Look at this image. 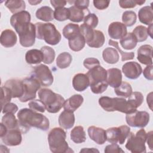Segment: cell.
Instances as JSON below:
<instances>
[{"label": "cell", "instance_id": "cell-1", "mask_svg": "<svg viewBox=\"0 0 153 153\" xmlns=\"http://www.w3.org/2000/svg\"><path fill=\"white\" fill-rule=\"evenodd\" d=\"M30 14L27 11L13 14L10 23L19 34L20 43L25 47H32L35 41V25L30 23Z\"/></svg>", "mask_w": 153, "mask_h": 153}, {"label": "cell", "instance_id": "cell-2", "mask_svg": "<svg viewBox=\"0 0 153 153\" xmlns=\"http://www.w3.org/2000/svg\"><path fill=\"white\" fill-rule=\"evenodd\" d=\"M19 129L22 133H27L31 127H34L43 131L50 127L48 119L41 114H39L30 108H23L17 113Z\"/></svg>", "mask_w": 153, "mask_h": 153}, {"label": "cell", "instance_id": "cell-3", "mask_svg": "<svg viewBox=\"0 0 153 153\" xmlns=\"http://www.w3.org/2000/svg\"><path fill=\"white\" fill-rule=\"evenodd\" d=\"M66 133L60 127H55L50 130L48 135L49 147L52 152L64 153L74 152L66 141Z\"/></svg>", "mask_w": 153, "mask_h": 153}, {"label": "cell", "instance_id": "cell-4", "mask_svg": "<svg viewBox=\"0 0 153 153\" xmlns=\"http://www.w3.org/2000/svg\"><path fill=\"white\" fill-rule=\"evenodd\" d=\"M38 94L45 109L50 113L58 112L64 105L65 99L60 94L55 93L50 89L41 88Z\"/></svg>", "mask_w": 153, "mask_h": 153}, {"label": "cell", "instance_id": "cell-5", "mask_svg": "<svg viewBox=\"0 0 153 153\" xmlns=\"http://www.w3.org/2000/svg\"><path fill=\"white\" fill-rule=\"evenodd\" d=\"M99 103L105 111L108 112L117 111L128 114L137 111V109L132 107L127 100L121 97L112 98L108 96H102L99 98Z\"/></svg>", "mask_w": 153, "mask_h": 153}, {"label": "cell", "instance_id": "cell-6", "mask_svg": "<svg viewBox=\"0 0 153 153\" xmlns=\"http://www.w3.org/2000/svg\"><path fill=\"white\" fill-rule=\"evenodd\" d=\"M35 25L36 37L38 39H44L46 43L51 45H55L59 43L62 36L53 24L38 22Z\"/></svg>", "mask_w": 153, "mask_h": 153}, {"label": "cell", "instance_id": "cell-7", "mask_svg": "<svg viewBox=\"0 0 153 153\" xmlns=\"http://www.w3.org/2000/svg\"><path fill=\"white\" fill-rule=\"evenodd\" d=\"M147 133L144 129H140L136 134L131 132L128 136L126 148L132 153L146 152L145 142Z\"/></svg>", "mask_w": 153, "mask_h": 153}, {"label": "cell", "instance_id": "cell-8", "mask_svg": "<svg viewBox=\"0 0 153 153\" xmlns=\"http://www.w3.org/2000/svg\"><path fill=\"white\" fill-rule=\"evenodd\" d=\"M24 88V93L19 100L22 102H26L28 100H33L36 97V92L39 89L40 82L32 75L27 77L22 80Z\"/></svg>", "mask_w": 153, "mask_h": 153}, {"label": "cell", "instance_id": "cell-9", "mask_svg": "<svg viewBox=\"0 0 153 153\" xmlns=\"http://www.w3.org/2000/svg\"><path fill=\"white\" fill-rule=\"evenodd\" d=\"M130 133V128L127 126L111 127L106 130V140L111 143L123 145Z\"/></svg>", "mask_w": 153, "mask_h": 153}, {"label": "cell", "instance_id": "cell-10", "mask_svg": "<svg viewBox=\"0 0 153 153\" xmlns=\"http://www.w3.org/2000/svg\"><path fill=\"white\" fill-rule=\"evenodd\" d=\"M86 75L89 80L90 88L108 84L106 82L107 71L100 65L89 69Z\"/></svg>", "mask_w": 153, "mask_h": 153}, {"label": "cell", "instance_id": "cell-11", "mask_svg": "<svg viewBox=\"0 0 153 153\" xmlns=\"http://www.w3.org/2000/svg\"><path fill=\"white\" fill-rule=\"evenodd\" d=\"M32 76L35 77L41 85L48 87L53 82V76L49 68L43 64L35 66L32 72Z\"/></svg>", "mask_w": 153, "mask_h": 153}, {"label": "cell", "instance_id": "cell-12", "mask_svg": "<svg viewBox=\"0 0 153 153\" xmlns=\"http://www.w3.org/2000/svg\"><path fill=\"white\" fill-rule=\"evenodd\" d=\"M149 114L146 111H136L126 116L127 123L133 127H145L149 121Z\"/></svg>", "mask_w": 153, "mask_h": 153}, {"label": "cell", "instance_id": "cell-13", "mask_svg": "<svg viewBox=\"0 0 153 153\" xmlns=\"http://www.w3.org/2000/svg\"><path fill=\"white\" fill-rule=\"evenodd\" d=\"M1 138L3 143L6 145L10 146H17L22 142V132L17 128L8 129L5 134Z\"/></svg>", "mask_w": 153, "mask_h": 153}, {"label": "cell", "instance_id": "cell-14", "mask_svg": "<svg viewBox=\"0 0 153 153\" xmlns=\"http://www.w3.org/2000/svg\"><path fill=\"white\" fill-rule=\"evenodd\" d=\"M122 71L124 75L129 79H137L142 74L141 66L136 62H129L123 65Z\"/></svg>", "mask_w": 153, "mask_h": 153}, {"label": "cell", "instance_id": "cell-15", "mask_svg": "<svg viewBox=\"0 0 153 153\" xmlns=\"http://www.w3.org/2000/svg\"><path fill=\"white\" fill-rule=\"evenodd\" d=\"M137 59L143 65H152V47L148 44L141 45L137 50Z\"/></svg>", "mask_w": 153, "mask_h": 153}, {"label": "cell", "instance_id": "cell-16", "mask_svg": "<svg viewBox=\"0 0 153 153\" xmlns=\"http://www.w3.org/2000/svg\"><path fill=\"white\" fill-rule=\"evenodd\" d=\"M127 33V30L126 26L121 22H112L108 26V34L112 39H121Z\"/></svg>", "mask_w": 153, "mask_h": 153}, {"label": "cell", "instance_id": "cell-17", "mask_svg": "<svg viewBox=\"0 0 153 153\" xmlns=\"http://www.w3.org/2000/svg\"><path fill=\"white\" fill-rule=\"evenodd\" d=\"M4 86L8 88L10 90L12 98H20L23 94L24 88L22 80L11 79L5 82Z\"/></svg>", "mask_w": 153, "mask_h": 153}, {"label": "cell", "instance_id": "cell-18", "mask_svg": "<svg viewBox=\"0 0 153 153\" xmlns=\"http://www.w3.org/2000/svg\"><path fill=\"white\" fill-rule=\"evenodd\" d=\"M88 134L90 138L99 145H102L106 141V131L102 128L90 126L88 128Z\"/></svg>", "mask_w": 153, "mask_h": 153}, {"label": "cell", "instance_id": "cell-19", "mask_svg": "<svg viewBox=\"0 0 153 153\" xmlns=\"http://www.w3.org/2000/svg\"><path fill=\"white\" fill-rule=\"evenodd\" d=\"M106 82L113 88L118 87L122 82V74L118 68H111L107 70Z\"/></svg>", "mask_w": 153, "mask_h": 153}, {"label": "cell", "instance_id": "cell-20", "mask_svg": "<svg viewBox=\"0 0 153 153\" xmlns=\"http://www.w3.org/2000/svg\"><path fill=\"white\" fill-rule=\"evenodd\" d=\"M17 38L15 32L11 29L3 30L0 36V42L1 45L6 48L12 47L16 45Z\"/></svg>", "mask_w": 153, "mask_h": 153}, {"label": "cell", "instance_id": "cell-21", "mask_svg": "<svg viewBox=\"0 0 153 153\" xmlns=\"http://www.w3.org/2000/svg\"><path fill=\"white\" fill-rule=\"evenodd\" d=\"M59 126L65 128L69 129L72 128L75 123V115L74 112L64 110L59 117Z\"/></svg>", "mask_w": 153, "mask_h": 153}, {"label": "cell", "instance_id": "cell-22", "mask_svg": "<svg viewBox=\"0 0 153 153\" xmlns=\"http://www.w3.org/2000/svg\"><path fill=\"white\" fill-rule=\"evenodd\" d=\"M74 88L78 91H83L90 85L89 80L86 74H77L72 79Z\"/></svg>", "mask_w": 153, "mask_h": 153}, {"label": "cell", "instance_id": "cell-23", "mask_svg": "<svg viewBox=\"0 0 153 153\" xmlns=\"http://www.w3.org/2000/svg\"><path fill=\"white\" fill-rule=\"evenodd\" d=\"M84 98L81 94H74L65 100L63 108L65 110L74 112L83 103Z\"/></svg>", "mask_w": 153, "mask_h": 153}, {"label": "cell", "instance_id": "cell-24", "mask_svg": "<svg viewBox=\"0 0 153 153\" xmlns=\"http://www.w3.org/2000/svg\"><path fill=\"white\" fill-rule=\"evenodd\" d=\"M139 21L145 25H149L152 23L153 11L152 6H145L141 8L138 12Z\"/></svg>", "mask_w": 153, "mask_h": 153}, {"label": "cell", "instance_id": "cell-25", "mask_svg": "<svg viewBox=\"0 0 153 153\" xmlns=\"http://www.w3.org/2000/svg\"><path fill=\"white\" fill-rule=\"evenodd\" d=\"M44 59L43 53L41 50L32 49L28 50L25 54L26 62L30 65L40 63Z\"/></svg>", "mask_w": 153, "mask_h": 153}, {"label": "cell", "instance_id": "cell-26", "mask_svg": "<svg viewBox=\"0 0 153 153\" xmlns=\"http://www.w3.org/2000/svg\"><path fill=\"white\" fill-rule=\"evenodd\" d=\"M102 57L104 61L109 64H115L119 60L118 52L114 48H106L103 51Z\"/></svg>", "mask_w": 153, "mask_h": 153}, {"label": "cell", "instance_id": "cell-27", "mask_svg": "<svg viewBox=\"0 0 153 153\" xmlns=\"http://www.w3.org/2000/svg\"><path fill=\"white\" fill-rule=\"evenodd\" d=\"M37 19L44 22H50L53 20L54 11L48 6H43L38 8L36 11Z\"/></svg>", "mask_w": 153, "mask_h": 153}, {"label": "cell", "instance_id": "cell-28", "mask_svg": "<svg viewBox=\"0 0 153 153\" xmlns=\"http://www.w3.org/2000/svg\"><path fill=\"white\" fill-rule=\"evenodd\" d=\"M5 5L14 14L25 11L26 8L25 2L22 0H8L5 2Z\"/></svg>", "mask_w": 153, "mask_h": 153}, {"label": "cell", "instance_id": "cell-29", "mask_svg": "<svg viewBox=\"0 0 153 153\" xmlns=\"http://www.w3.org/2000/svg\"><path fill=\"white\" fill-rule=\"evenodd\" d=\"M137 41L136 38L131 32L127 33L126 35L120 41V43L122 47L127 50H132L135 48L137 45Z\"/></svg>", "mask_w": 153, "mask_h": 153}, {"label": "cell", "instance_id": "cell-30", "mask_svg": "<svg viewBox=\"0 0 153 153\" xmlns=\"http://www.w3.org/2000/svg\"><path fill=\"white\" fill-rule=\"evenodd\" d=\"M71 139L76 143H81L86 140L85 132L82 126L75 127L71 131Z\"/></svg>", "mask_w": 153, "mask_h": 153}, {"label": "cell", "instance_id": "cell-31", "mask_svg": "<svg viewBox=\"0 0 153 153\" xmlns=\"http://www.w3.org/2000/svg\"><path fill=\"white\" fill-rule=\"evenodd\" d=\"M69 46L71 50L74 51H79L85 46V40L80 33L74 38L68 40Z\"/></svg>", "mask_w": 153, "mask_h": 153}, {"label": "cell", "instance_id": "cell-32", "mask_svg": "<svg viewBox=\"0 0 153 153\" xmlns=\"http://www.w3.org/2000/svg\"><path fill=\"white\" fill-rule=\"evenodd\" d=\"M105 36L102 31L98 30H94L93 35L91 40L87 43V44L92 48H100L105 42Z\"/></svg>", "mask_w": 153, "mask_h": 153}, {"label": "cell", "instance_id": "cell-33", "mask_svg": "<svg viewBox=\"0 0 153 153\" xmlns=\"http://www.w3.org/2000/svg\"><path fill=\"white\" fill-rule=\"evenodd\" d=\"M70 15L69 19L73 22L76 23H79L82 21L85 17V14L86 11H88V10H83L82 9H80L75 5H73L69 8Z\"/></svg>", "mask_w": 153, "mask_h": 153}, {"label": "cell", "instance_id": "cell-34", "mask_svg": "<svg viewBox=\"0 0 153 153\" xmlns=\"http://www.w3.org/2000/svg\"><path fill=\"white\" fill-rule=\"evenodd\" d=\"M79 33L80 29L77 24L68 23L63 29V35L68 40L74 38Z\"/></svg>", "mask_w": 153, "mask_h": 153}, {"label": "cell", "instance_id": "cell-35", "mask_svg": "<svg viewBox=\"0 0 153 153\" xmlns=\"http://www.w3.org/2000/svg\"><path fill=\"white\" fill-rule=\"evenodd\" d=\"M72 56L67 52H63L59 54L56 59V65L60 69H65L69 66L72 62Z\"/></svg>", "mask_w": 153, "mask_h": 153}, {"label": "cell", "instance_id": "cell-36", "mask_svg": "<svg viewBox=\"0 0 153 153\" xmlns=\"http://www.w3.org/2000/svg\"><path fill=\"white\" fill-rule=\"evenodd\" d=\"M114 91L117 96L126 98L128 97L131 94L132 88L129 83L122 81L118 87L114 88Z\"/></svg>", "mask_w": 153, "mask_h": 153}, {"label": "cell", "instance_id": "cell-37", "mask_svg": "<svg viewBox=\"0 0 153 153\" xmlns=\"http://www.w3.org/2000/svg\"><path fill=\"white\" fill-rule=\"evenodd\" d=\"M1 123L4 125L7 129L17 128L18 120L16 119L14 114H5L2 118Z\"/></svg>", "mask_w": 153, "mask_h": 153}, {"label": "cell", "instance_id": "cell-38", "mask_svg": "<svg viewBox=\"0 0 153 153\" xmlns=\"http://www.w3.org/2000/svg\"><path fill=\"white\" fill-rule=\"evenodd\" d=\"M128 103L133 108L137 109L143 102V96L140 92H132L127 100Z\"/></svg>", "mask_w": 153, "mask_h": 153}, {"label": "cell", "instance_id": "cell-39", "mask_svg": "<svg viewBox=\"0 0 153 153\" xmlns=\"http://www.w3.org/2000/svg\"><path fill=\"white\" fill-rule=\"evenodd\" d=\"M41 51L43 53V62L45 64H51L55 58L54 50L48 46H43L41 48Z\"/></svg>", "mask_w": 153, "mask_h": 153}, {"label": "cell", "instance_id": "cell-40", "mask_svg": "<svg viewBox=\"0 0 153 153\" xmlns=\"http://www.w3.org/2000/svg\"><path fill=\"white\" fill-rule=\"evenodd\" d=\"M137 16L135 12L133 11H126L123 13L122 21L126 26H131L136 22Z\"/></svg>", "mask_w": 153, "mask_h": 153}, {"label": "cell", "instance_id": "cell-41", "mask_svg": "<svg viewBox=\"0 0 153 153\" xmlns=\"http://www.w3.org/2000/svg\"><path fill=\"white\" fill-rule=\"evenodd\" d=\"M133 33L136 38L137 42L145 41L148 36L147 27L142 25L136 26L133 30Z\"/></svg>", "mask_w": 153, "mask_h": 153}, {"label": "cell", "instance_id": "cell-42", "mask_svg": "<svg viewBox=\"0 0 153 153\" xmlns=\"http://www.w3.org/2000/svg\"><path fill=\"white\" fill-rule=\"evenodd\" d=\"M70 12L69 8H59L55 9L54 11V18L57 21L62 22L66 20L69 18Z\"/></svg>", "mask_w": 153, "mask_h": 153}, {"label": "cell", "instance_id": "cell-43", "mask_svg": "<svg viewBox=\"0 0 153 153\" xmlns=\"http://www.w3.org/2000/svg\"><path fill=\"white\" fill-rule=\"evenodd\" d=\"M108 44L109 45L113 46L115 47V48L121 54V61L124 62L126 60H131L134 58V53L133 52H130V53H127V52H124L119 47L118 45V43L117 41H113L112 39H109V43Z\"/></svg>", "mask_w": 153, "mask_h": 153}, {"label": "cell", "instance_id": "cell-44", "mask_svg": "<svg viewBox=\"0 0 153 153\" xmlns=\"http://www.w3.org/2000/svg\"><path fill=\"white\" fill-rule=\"evenodd\" d=\"M83 20L84 24L92 29L95 28L97 26L99 22L98 17L94 13H88L85 16Z\"/></svg>", "mask_w": 153, "mask_h": 153}, {"label": "cell", "instance_id": "cell-45", "mask_svg": "<svg viewBox=\"0 0 153 153\" xmlns=\"http://www.w3.org/2000/svg\"><path fill=\"white\" fill-rule=\"evenodd\" d=\"M1 107H2L5 104L10 102L12 98L11 93L8 88L5 86H2L1 88Z\"/></svg>", "mask_w": 153, "mask_h": 153}, {"label": "cell", "instance_id": "cell-46", "mask_svg": "<svg viewBox=\"0 0 153 153\" xmlns=\"http://www.w3.org/2000/svg\"><path fill=\"white\" fill-rule=\"evenodd\" d=\"M145 2V1L139 0H124L120 1L119 5L123 8H131L135 7L137 5H141Z\"/></svg>", "mask_w": 153, "mask_h": 153}, {"label": "cell", "instance_id": "cell-47", "mask_svg": "<svg viewBox=\"0 0 153 153\" xmlns=\"http://www.w3.org/2000/svg\"><path fill=\"white\" fill-rule=\"evenodd\" d=\"M29 108L35 112H44L45 108L43 103L40 100H34L29 102Z\"/></svg>", "mask_w": 153, "mask_h": 153}, {"label": "cell", "instance_id": "cell-48", "mask_svg": "<svg viewBox=\"0 0 153 153\" xmlns=\"http://www.w3.org/2000/svg\"><path fill=\"white\" fill-rule=\"evenodd\" d=\"M83 65L85 68L89 70L94 67L100 65V62L98 59L96 58L90 57V58H87L84 60Z\"/></svg>", "mask_w": 153, "mask_h": 153}, {"label": "cell", "instance_id": "cell-49", "mask_svg": "<svg viewBox=\"0 0 153 153\" xmlns=\"http://www.w3.org/2000/svg\"><path fill=\"white\" fill-rule=\"evenodd\" d=\"M18 111L17 106L13 103L9 102L2 107V112L3 114L11 113L15 114Z\"/></svg>", "mask_w": 153, "mask_h": 153}, {"label": "cell", "instance_id": "cell-50", "mask_svg": "<svg viewBox=\"0 0 153 153\" xmlns=\"http://www.w3.org/2000/svg\"><path fill=\"white\" fill-rule=\"evenodd\" d=\"M104 151L106 153L124 152L117 143H112L111 145H107L105 147Z\"/></svg>", "mask_w": 153, "mask_h": 153}, {"label": "cell", "instance_id": "cell-51", "mask_svg": "<svg viewBox=\"0 0 153 153\" xmlns=\"http://www.w3.org/2000/svg\"><path fill=\"white\" fill-rule=\"evenodd\" d=\"M110 3V1L107 0H94L93 1V4L95 8L98 10H104L108 7Z\"/></svg>", "mask_w": 153, "mask_h": 153}, {"label": "cell", "instance_id": "cell-52", "mask_svg": "<svg viewBox=\"0 0 153 153\" xmlns=\"http://www.w3.org/2000/svg\"><path fill=\"white\" fill-rule=\"evenodd\" d=\"M72 2L74 3L75 7L83 10H87L90 1L88 0H76L72 1Z\"/></svg>", "mask_w": 153, "mask_h": 153}, {"label": "cell", "instance_id": "cell-53", "mask_svg": "<svg viewBox=\"0 0 153 153\" xmlns=\"http://www.w3.org/2000/svg\"><path fill=\"white\" fill-rule=\"evenodd\" d=\"M143 75L145 78L148 80H152L153 79V75H152V65H148L143 70Z\"/></svg>", "mask_w": 153, "mask_h": 153}, {"label": "cell", "instance_id": "cell-54", "mask_svg": "<svg viewBox=\"0 0 153 153\" xmlns=\"http://www.w3.org/2000/svg\"><path fill=\"white\" fill-rule=\"evenodd\" d=\"M66 2H67L66 1H54V0L50 1V3L51 4V5L55 9L64 7V6L66 5Z\"/></svg>", "mask_w": 153, "mask_h": 153}, {"label": "cell", "instance_id": "cell-55", "mask_svg": "<svg viewBox=\"0 0 153 153\" xmlns=\"http://www.w3.org/2000/svg\"><path fill=\"white\" fill-rule=\"evenodd\" d=\"M147 143L151 150H152V131H151L147 133L146 140Z\"/></svg>", "mask_w": 153, "mask_h": 153}, {"label": "cell", "instance_id": "cell-56", "mask_svg": "<svg viewBox=\"0 0 153 153\" xmlns=\"http://www.w3.org/2000/svg\"><path fill=\"white\" fill-rule=\"evenodd\" d=\"M152 93L151 92L149 94H148L147 96V103L150 108V109L152 110Z\"/></svg>", "mask_w": 153, "mask_h": 153}, {"label": "cell", "instance_id": "cell-57", "mask_svg": "<svg viewBox=\"0 0 153 153\" xmlns=\"http://www.w3.org/2000/svg\"><path fill=\"white\" fill-rule=\"evenodd\" d=\"M7 130L8 129L7 128V127L1 123V134H0L1 137H2V136H4L5 134V133L7 131Z\"/></svg>", "mask_w": 153, "mask_h": 153}, {"label": "cell", "instance_id": "cell-58", "mask_svg": "<svg viewBox=\"0 0 153 153\" xmlns=\"http://www.w3.org/2000/svg\"><path fill=\"white\" fill-rule=\"evenodd\" d=\"M99 152V151L97 149H94V148H91V149H90V148H84V149H82V150L80 151V152Z\"/></svg>", "mask_w": 153, "mask_h": 153}, {"label": "cell", "instance_id": "cell-59", "mask_svg": "<svg viewBox=\"0 0 153 153\" xmlns=\"http://www.w3.org/2000/svg\"><path fill=\"white\" fill-rule=\"evenodd\" d=\"M147 31H148V34L151 36V38H152V23L149 25L148 26V27L147 28Z\"/></svg>", "mask_w": 153, "mask_h": 153}, {"label": "cell", "instance_id": "cell-60", "mask_svg": "<svg viewBox=\"0 0 153 153\" xmlns=\"http://www.w3.org/2000/svg\"><path fill=\"white\" fill-rule=\"evenodd\" d=\"M28 2L32 5H36L38 4L41 2V1H29Z\"/></svg>", "mask_w": 153, "mask_h": 153}]
</instances>
